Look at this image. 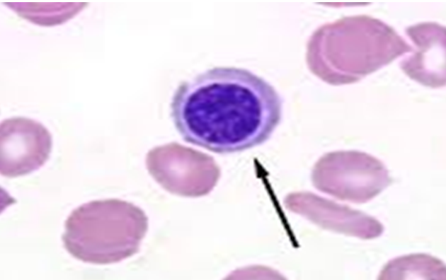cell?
<instances>
[{"instance_id":"277c9868","label":"cell","mask_w":446,"mask_h":280,"mask_svg":"<svg viewBox=\"0 0 446 280\" xmlns=\"http://www.w3.org/2000/svg\"><path fill=\"white\" fill-rule=\"evenodd\" d=\"M406 33L418 47V52L401 64L403 70L413 79L430 87L445 85V28L435 23H423L406 29Z\"/></svg>"},{"instance_id":"6da1fadb","label":"cell","mask_w":446,"mask_h":280,"mask_svg":"<svg viewBox=\"0 0 446 280\" xmlns=\"http://www.w3.org/2000/svg\"><path fill=\"white\" fill-rule=\"evenodd\" d=\"M183 140L219 154L265 142L280 124L282 101L265 79L235 66H216L182 81L170 104Z\"/></svg>"},{"instance_id":"7a4b0ae2","label":"cell","mask_w":446,"mask_h":280,"mask_svg":"<svg viewBox=\"0 0 446 280\" xmlns=\"http://www.w3.org/2000/svg\"><path fill=\"white\" fill-rule=\"evenodd\" d=\"M64 247L84 262L105 264L135 254L148 228L144 212L132 203L94 200L74 209L64 223Z\"/></svg>"},{"instance_id":"5b68a950","label":"cell","mask_w":446,"mask_h":280,"mask_svg":"<svg viewBox=\"0 0 446 280\" xmlns=\"http://www.w3.org/2000/svg\"><path fill=\"white\" fill-rule=\"evenodd\" d=\"M445 265L427 254H411L396 257L385 264L378 279L445 280Z\"/></svg>"},{"instance_id":"8992f818","label":"cell","mask_w":446,"mask_h":280,"mask_svg":"<svg viewBox=\"0 0 446 280\" xmlns=\"http://www.w3.org/2000/svg\"><path fill=\"white\" fill-rule=\"evenodd\" d=\"M18 16L41 26L67 22L82 11L86 2H3Z\"/></svg>"},{"instance_id":"3957f363","label":"cell","mask_w":446,"mask_h":280,"mask_svg":"<svg viewBox=\"0 0 446 280\" xmlns=\"http://www.w3.org/2000/svg\"><path fill=\"white\" fill-rule=\"evenodd\" d=\"M52 146L50 132L40 122L23 117L0 124V173L8 177L27 175L42 166Z\"/></svg>"}]
</instances>
